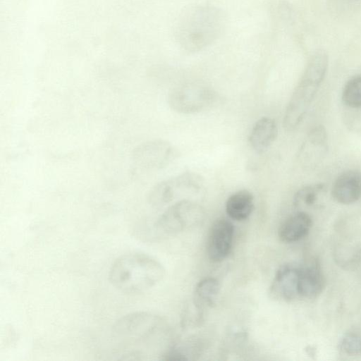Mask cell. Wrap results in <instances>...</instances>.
<instances>
[{"label":"cell","instance_id":"obj_1","mask_svg":"<svg viewBox=\"0 0 361 361\" xmlns=\"http://www.w3.org/2000/svg\"><path fill=\"white\" fill-rule=\"evenodd\" d=\"M223 11L212 5L189 8L179 18L176 39L185 51L195 53L204 49L219 38L225 26Z\"/></svg>","mask_w":361,"mask_h":361},{"label":"cell","instance_id":"obj_2","mask_svg":"<svg viewBox=\"0 0 361 361\" xmlns=\"http://www.w3.org/2000/svg\"><path fill=\"white\" fill-rule=\"evenodd\" d=\"M159 318L146 312H133L119 319L112 329L118 360H145L149 344L160 330Z\"/></svg>","mask_w":361,"mask_h":361},{"label":"cell","instance_id":"obj_3","mask_svg":"<svg viewBox=\"0 0 361 361\" xmlns=\"http://www.w3.org/2000/svg\"><path fill=\"white\" fill-rule=\"evenodd\" d=\"M164 276L161 264L152 257L130 252L118 257L111 264L109 279L112 286L127 294L145 292L157 285Z\"/></svg>","mask_w":361,"mask_h":361},{"label":"cell","instance_id":"obj_4","mask_svg":"<svg viewBox=\"0 0 361 361\" xmlns=\"http://www.w3.org/2000/svg\"><path fill=\"white\" fill-rule=\"evenodd\" d=\"M328 64V55L323 50L316 51L310 58L285 111L283 124L287 131L295 130L305 118L325 78Z\"/></svg>","mask_w":361,"mask_h":361},{"label":"cell","instance_id":"obj_5","mask_svg":"<svg viewBox=\"0 0 361 361\" xmlns=\"http://www.w3.org/2000/svg\"><path fill=\"white\" fill-rule=\"evenodd\" d=\"M216 94L202 82H187L173 87L168 96V103L175 111L183 114L200 113L210 107Z\"/></svg>","mask_w":361,"mask_h":361},{"label":"cell","instance_id":"obj_6","mask_svg":"<svg viewBox=\"0 0 361 361\" xmlns=\"http://www.w3.org/2000/svg\"><path fill=\"white\" fill-rule=\"evenodd\" d=\"M203 217L204 211L200 205L189 200H182L170 206L160 216L155 226L160 231L172 233L198 224Z\"/></svg>","mask_w":361,"mask_h":361},{"label":"cell","instance_id":"obj_7","mask_svg":"<svg viewBox=\"0 0 361 361\" xmlns=\"http://www.w3.org/2000/svg\"><path fill=\"white\" fill-rule=\"evenodd\" d=\"M176 155L170 142L157 139L137 145L132 152V159L140 169L156 171L166 167Z\"/></svg>","mask_w":361,"mask_h":361},{"label":"cell","instance_id":"obj_8","mask_svg":"<svg viewBox=\"0 0 361 361\" xmlns=\"http://www.w3.org/2000/svg\"><path fill=\"white\" fill-rule=\"evenodd\" d=\"M328 151V135L325 128L318 125L312 128L298 151L300 164L307 169L315 168L325 157Z\"/></svg>","mask_w":361,"mask_h":361},{"label":"cell","instance_id":"obj_9","mask_svg":"<svg viewBox=\"0 0 361 361\" xmlns=\"http://www.w3.org/2000/svg\"><path fill=\"white\" fill-rule=\"evenodd\" d=\"M234 234L233 224L226 219H216L210 228L207 240V255L214 262H219L231 252Z\"/></svg>","mask_w":361,"mask_h":361},{"label":"cell","instance_id":"obj_10","mask_svg":"<svg viewBox=\"0 0 361 361\" xmlns=\"http://www.w3.org/2000/svg\"><path fill=\"white\" fill-rule=\"evenodd\" d=\"M299 271L300 266L298 264L287 263L281 265L276 272L270 287V296L287 302L300 298Z\"/></svg>","mask_w":361,"mask_h":361},{"label":"cell","instance_id":"obj_11","mask_svg":"<svg viewBox=\"0 0 361 361\" xmlns=\"http://www.w3.org/2000/svg\"><path fill=\"white\" fill-rule=\"evenodd\" d=\"M331 196L342 204L358 201L361 198V171L348 170L341 173L332 185Z\"/></svg>","mask_w":361,"mask_h":361},{"label":"cell","instance_id":"obj_12","mask_svg":"<svg viewBox=\"0 0 361 361\" xmlns=\"http://www.w3.org/2000/svg\"><path fill=\"white\" fill-rule=\"evenodd\" d=\"M325 285V278L317 259H313L304 266H300L298 279L300 298H316L323 292Z\"/></svg>","mask_w":361,"mask_h":361},{"label":"cell","instance_id":"obj_13","mask_svg":"<svg viewBox=\"0 0 361 361\" xmlns=\"http://www.w3.org/2000/svg\"><path fill=\"white\" fill-rule=\"evenodd\" d=\"M312 226V219L305 211H299L288 217L279 229V237L282 242L294 243L308 235Z\"/></svg>","mask_w":361,"mask_h":361},{"label":"cell","instance_id":"obj_14","mask_svg":"<svg viewBox=\"0 0 361 361\" xmlns=\"http://www.w3.org/2000/svg\"><path fill=\"white\" fill-rule=\"evenodd\" d=\"M277 135L278 127L275 121L269 117H262L252 126L248 140L255 152L262 153L274 142Z\"/></svg>","mask_w":361,"mask_h":361},{"label":"cell","instance_id":"obj_15","mask_svg":"<svg viewBox=\"0 0 361 361\" xmlns=\"http://www.w3.org/2000/svg\"><path fill=\"white\" fill-rule=\"evenodd\" d=\"M254 209L253 195L247 190H240L231 194L226 202L228 216L235 221L247 219Z\"/></svg>","mask_w":361,"mask_h":361},{"label":"cell","instance_id":"obj_16","mask_svg":"<svg viewBox=\"0 0 361 361\" xmlns=\"http://www.w3.org/2000/svg\"><path fill=\"white\" fill-rule=\"evenodd\" d=\"M220 290L218 281L212 277L201 280L195 289V303L198 308L212 307L216 302Z\"/></svg>","mask_w":361,"mask_h":361},{"label":"cell","instance_id":"obj_17","mask_svg":"<svg viewBox=\"0 0 361 361\" xmlns=\"http://www.w3.org/2000/svg\"><path fill=\"white\" fill-rule=\"evenodd\" d=\"M326 185L319 183L307 185L300 188L293 197V205L297 209H307L314 207L319 197L325 192Z\"/></svg>","mask_w":361,"mask_h":361},{"label":"cell","instance_id":"obj_18","mask_svg":"<svg viewBox=\"0 0 361 361\" xmlns=\"http://www.w3.org/2000/svg\"><path fill=\"white\" fill-rule=\"evenodd\" d=\"M343 103L351 108H361V75L350 78L342 92Z\"/></svg>","mask_w":361,"mask_h":361},{"label":"cell","instance_id":"obj_19","mask_svg":"<svg viewBox=\"0 0 361 361\" xmlns=\"http://www.w3.org/2000/svg\"><path fill=\"white\" fill-rule=\"evenodd\" d=\"M173 199L169 180L157 183L150 190L148 200L152 205L159 206L166 204Z\"/></svg>","mask_w":361,"mask_h":361},{"label":"cell","instance_id":"obj_20","mask_svg":"<svg viewBox=\"0 0 361 361\" xmlns=\"http://www.w3.org/2000/svg\"><path fill=\"white\" fill-rule=\"evenodd\" d=\"M339 347L348 355H360L361 336L353 333L345 334L341 338Z\"/></svg>","mask_w":361,"mask_h":361}]
</instances>
